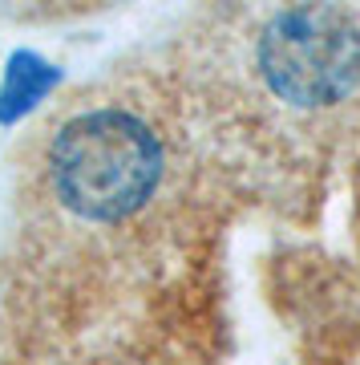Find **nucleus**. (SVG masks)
<instances>
[{"mask_svg": "<svg viewBox=\"0 0 360 365\" xmlns=\"http://www.w3.org/2000/svg\"><path fill=\"white\" fill-rule=\"evenodd\" d=\"M162 143L129 110H81L53 134L49 182L65 207L93 223H117L154 195Z\"/></svg>", "mask_w": 360, "mask_h": 365, "instance_id": "f257e3e1", "label": "nucleus"}, {"mask_svg": "<svg viewBox=\"0 0 360 365\" xmlns=\"http://www.w3.org/2000/svg\"><path fill=\"white\" fill-rule=\"evenodd\" d=\"M259 78L292 106H332L360 86V25L336 0H296L259 33Z\"/></svg>", "mask_w": 360, "mask_h": 365, "instance_id": "f03ea898", "label": "nucleus"}, {"mask_svg": "<svg viewBox=\"0 0 360 365\" xmlns=\"http://www.w3.org/2000/svg\"><path fill=\"white\" fill-rule=\"evenodd\" d=\"M53 81V73L41 61H33V57H21L13 69H9V78H4V93H0V114L13 118L21 114L33 98H41L45 93V86Z\"/></svg>", "mask_w": 360, "mask_h": 365, "instance_id": "7ed1b4c3", "label": "nucleus"}]
</instances>
